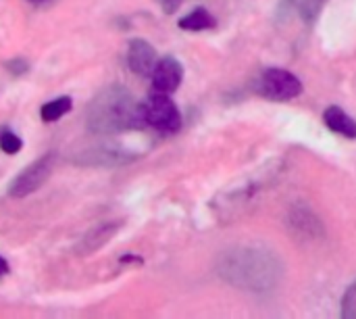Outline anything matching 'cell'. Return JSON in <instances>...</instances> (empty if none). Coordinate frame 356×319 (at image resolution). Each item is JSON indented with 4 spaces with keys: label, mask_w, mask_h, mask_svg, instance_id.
<instances>
[{
    "label": "cell",
    "mask_w": 356,
    "mask_h": 319,
    "mask_svg": "<svg viewBox=\"0 0 356 319\" xmlns=\"http://www.w3.org/2000/svg\"><path fill=\"white\" fill-rule=\"evenodd\" d=\"M86 123L96 136H113L146 127L140 102H136L134 94L123 86L100 90L86 109Z\"/></svg>",
    "instance_id": "1"
},
{
    "label": "cell",
    "mask_w": 356,
    "mask_h": 319,
    "mask_svg": "<svg viewBox=\"0 0 356 319\" xmlns=\"http://www.w3.org/2000/svg\"><path fill=\"white\" fill-rule=\"evenodd\" d=\"M275 263L257 251H240L236 255L223 257L221 276L236 286L248 290H263L275 278Z\"/></svg>",
    "instance_id": "2"
},
{
    "label": "cell",
    "mask_w": 356,
    "mask_h": 319,
    "mask_svg": "<svg viewBox=\"0 0 356 319\" xmlns=\"http://www.w3.org/2000/svg\"><path fill=\"white\" fill-rule=\"evenodd\" d=\"M140 107L146 127H152L161 134H175L181 127V113L169 94L154 92L146 102H140Z\"/></svg>",
    "instance_id": "3"
},
{
    "label": "cell",
    "mask_w": 356,
    "mask_h": 319,
    "mask_svg": "<svg viewBox=\"0 0 356 319\" xmlns=\"http://www.w3.org/2000/svg\"><path fill=\"white\" fill-rule=\"evenodd\" d=\"M257 92L269 100H292V98L300 96L302 81L286 69L271 67L261 73V77L257 81Z\"/></svg>",
    "instance_id": "4"
},
{
    "label": "cell",
    "mask_w": 356,
    "mask_h": 319,
    "mask_svg": "<svg viewBox=\"0 0 356 319\" xmlns=\"http://www.w3.org/2000/svg\"><path fill=\"white\" fill-rule=\"evenodd\" d=\"M54 161L56 155L54 153H46L44 157H40L38 161H33L31 165H27L8 186V194L13 199H23L29 196L31 192L40 190L46 180L50 178L52 169H54Z\"/></svg>",
    "instance_id": "5"
},
{
    "label": "cell",
    "mask_w": 356,
    "mask_h": 319,
    "mask_svg": "<svg viewBox=\"0 0 356 319\" xmlns=\"http://www.w3.org/2000/svg\"><path fill=\"white\" fill-rule=\"evenodd\" d=\"M134 159H136L134 153H127V150H121V148L94 146V148H88V150L75 155L73 163L81 165V167H117V165L131 163Z\"/></svg>",
    "instance_id": "6"
},
{
    "label": "cell",
    "mask_w": 356,
    "mask_h": 319,
    "mask_svg": "<svg viewBox=\"0 0 356 319\" xmlns=\"http://www.w3.org/2000/svg\"><path fill=\"white\" fill-rule=\"evenodd\" d=\"M123 228V221H104V224H98L94 226L92 230H88L79 242L75 244V255L77 257H90L94 255L96 251H100L102 247H106L111 242V238Z\"/></svg>",
    "instance_id": "7"
},
{
    "label": "cell",
    "mask_w": 356,
    "mask_h": 319,
    "mask_svg": "<svg viewBox=\"0 0 356 319\" xmlns=\"http://www.w3.org/2000/svg\"><path fill=\"white\" fill-rule=\"evenodd\" d=\"M152 88L154 92H163V94H171L179 88L181 79H184V67L175 56H163L154 69H152Z\"/></svg>",
    "instance_id": "8"
},
{
    "label": "cell",
    "mask_w": 356,
    "mask_h": 319,
    "mask_svg": "<svg viewBox=\"0 0 356 319\" xmlns=\"http://www.w3.org/2000/svg\"><path fill=\"white\" fill-rule=\"evenodd\" d=\"M127 65L134 73L146 77L156 65V50L142 38H134L127 46Z\"/></svg>",
    "instance_id": "9"
},
{
    "label": "cell",
    "mask_w": 356,
    "mask_h": 319,
    "mask_svg": "<svg viewBox=\"0 0 356 319\" xmlns=\"http://www.w3.org/2000/svg\"><path fill=\"white\" fill-rule=\"evenodd\" d=\"M323 121L332 132H336V134H340V136H344L348 140H356V121L346 111H342L340 107L325 109Z\"/></svg>",
    "instance_id": "10"
},
{
    "label": "cell",
    "mask_w": 356,
    "mask_h": 319,
    "mask_svg": "<svg viewBox=\"0 0 356 319\" xmlns=\"http://www.w3.org/2000/svg\"><path fill=\"white\" fill-rule=\"evenodd\" d=\"M215 25H217V19L207 8H196L179 19V27L186 31H202V29H211Z\"/></svg>",
    "instance_id": "11"
},
{
    "label": "cell",
    "mask_w": 356,
    "mask_h": 319,
    "mask_svg": "<svg viewBox=\"0 0 356 319\" xmlns=\"http://www.w3.org/2000/svg\"><path fill=\"white\" fill-rule=\"evenodd\" d=\"M71 109H73L71 96H60V98H54V100L46 102V104L40 109V117H42V121H46V123H54V121H58L63 115H67Z\"/></svg>",
    "instance_id": "12"
},
{
    "label": "cell",
    "mask_w": 356,
    "mask_h": 319,
    "mask_svg": "<svg viewBox=\"0 0 356 319\" xmlns=\"http://www.w3.org/2000/svg\"><path fill=\"white\" fill-rule=\"evenodd\" d=\"M21 146H23V142H21V138H19L17 134H13V132H8V130L0 132V150H2V153H6V155H17V153L21 150Z\"/></svg>",
    "instance_id": "13"
},
{
    "label": "cell",
    "mask_w": 356,
    "mask_h": 319,
    "mask_svg": "<svg viewBox=\"0 0 356 319\" xmlns=\"http://www.w3.org/2000/svg\"><path fill=\"white\" fill-rule=\"evenodd\" d=\"M342 318L356 319V282L346 290L342 299Z\"/></svg>",
    "instance_id": "14"
},
{
    "label": "cell",
    "mask_w": 356,
    "mask_h": 319,
    "mask_svg": "<svg viewBox=\"0 0 356 319\" xmlns=\"http://www.w3.org/2000/svg\"><path fill=\"white\" fill-rule=\"evenodd\" d=\"M4 69H6V71H10L13 75H23V73H27V71H29V63H27L25 59L17 56V59L6 61V63H4Z\"/></svg>",
    "instance_id": "15"
},
{
    "label": "cell",
    "mask_w": 356,
    "mask_h": 319,
    "mask_svg": "<svg viewBox=\"0 0 356 319\" xmlns=\"http://www.w3.org/2000/svg\"><path fill=\"white\" fill-rule=\"evenodd\" d=\"M159 4H161V8H163V13H167V15H173L179 6H181V2L184 0H156Z\"/></svg>",
    "instance_id": "16"
},
{
    "label": "cell",
    "mask_w": 356,
    "mask_h": 319,
    "mask_svg": "<svg viewBox=\"0 0 356 319\" xmlns=\"http://www.w3.org/2000/svg\"><path fill=\"white\" fill-rule=\"evenodd\" d=\"M8 272H10V267H8L6 259H4V257H0V278H2V276H6Z\"/></svg>",
    "instance_id": "17"
},
{
    "label": "cell",
    "mask_w": 356,
    "mask_h": 319,
    "mask_svg": "<svg viewBox=\"0 0 356 319\" xmlns=\"http://www.w3.org/2000/svg\"><path fill=\"white\" fill-rule=\"evenodd\" d=\"M31 4H38V6H44V4H54L56 0H29Z\"/></svg>",
    "instance_id": "18"
}]
</instances>
